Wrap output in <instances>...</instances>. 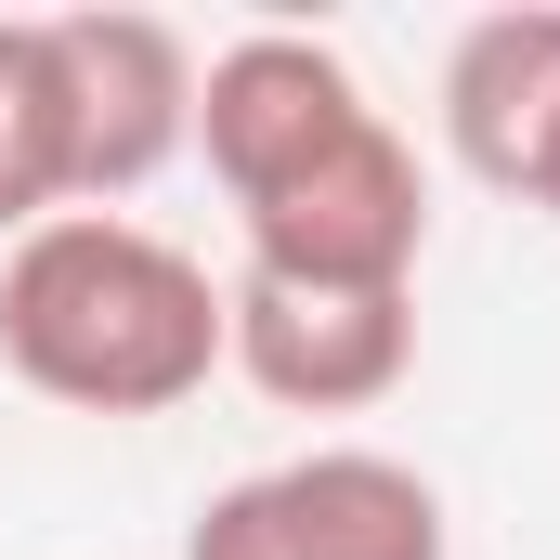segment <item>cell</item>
Wrapping results in <instances>:
<instances>
[{
    "label": "cell",
    "instance_id": "8992f818",
    "mask_svg": "<svg viewBox=\"0 0 560 560\" xmlns=\"http://www.w3.org/2000/svg\"><path fill=\"white\" fill-rule=\"evenodd\" d=\"M365 118H378V105H365L352 52H326V39H300V26H248V39H222V52L196 66V143H209V170H222L235 209L275 196L287 170H313L326 143H352Z\"/></svg>",
    "mask_w": 560,
    "mask_h": 560
},
{
    "label": "cell",
    "instance_id": "ba28073f",
    "mask_svg": "<svg viewBox=\"0 0 560 560\" xmlns=\"http://www.w3.org/2000/svg\"><path fill=\"white\" fill-rule=\"evenodd\" d=\"M66 66H52V13H0V248L66 222Z\"/></svg>",
    "mask_w": 560,
    "mask_h": 560
},
{
    "label": "cell",
    "instance_id": "277c9868",
    "mask_svg": "<svg viewBox=\"0 0 560 560\" xmlns=\"http://www.w3.org/2000/svg\"><path fill=\"white\" fill-rule=\"evenodd\" d=\"M222 365L287 418H365L418 378V287H275L222 275Z\"/></svg>",
    "mask_w": 560,
    "mask_h": 560
},
{
    "label": "cell",
    "instance_id": "9c48e42d",
    "mask_svg": "<svg viewBox=\"0 0 560 560\" xmlns=\"http://www.w3.org/2000/svg\"><path fill=\"white\" fill-rule=\"evenodd\" d=\"M522 209H548V222H560V131H548V156H535V196H522Z\"/></svg>",
    "mask_w": 560,
    "mask_h": 560
},
{
    "label": "cell",
    "instance_id": "7a4b0ae2",
    "mask_svg": "<svg viewBox=\"0 0 560 560\" xmlns=\"http://www.w3.org/2000/svg\"><path fill=\"white\" fill-rule=\"evenodd\" d=\"M183 560H443V495L430 469L378 443H313L196 509Z\"/></svg>",
    "mask_w": 560,
    "mask_h": 560
},
{
    "label": "cell",
    "instance_id": "3957f363",
    "mask_svg": "<svg viewBox=\"0 0 560 560\" xmlns=\"http://www.w3.org/2000/svg\"><path fill=\"white\" fill-rule=\"evenodd\" d=\"M235 235H248V275H275V287H418L430 170L392 118H365L313 170H287L275 196H248Z\"/></svg>",
    "mask_w": 560,
    "mask_h": 560
},
{
    "label": "cell",
    "instance_id": "52a82bcc",
    "mask_svg": "<svg viewBox=\"0 0 560 560\" xmlns=\"http://www.w3.org/2000/svg\"><path fill=\"white\" fill-rule=\"evenodd\" d=\"M560 131V0H509L482 26H456L443 52V143L469 183L535 196V156Z\"/></svg>",
    "mask_w": 560,
    "mask_h": 560
},
{
    "label": "cell",
    "instance_id": "5b68a950",
    "mask_svg": "<svg viewBox=\"0 0 560 560\" xmlns=\"http://www.w3.org/2000/svg\"><path fill=\"white\" fill-rule=\"evenodd\" d=\"M52 66H66V196L79 209L143 196L196 143L183 26H156V13H52Z\"/></svg>",
    "mask_w": 560,
    "mask_h": 560
},
{
    "label": "cell",
    "instance_id": "6da1fadb",
    "mask_svg": "<svg viewBox=\"0 0 560 560\" xmlns=\"http://www.w3.org/2000/svg\"><path fill=\"white\" fill-rule=\"evenodd\" d=\"M0 365L66 418H170L222 378V275L118 209L0 248Z\"/></svg>",
    "mask_w": 560,
    "mask_h": 560
}]
</instances>
